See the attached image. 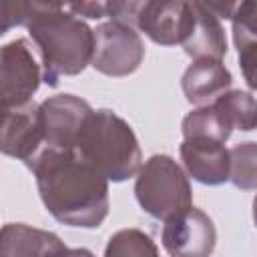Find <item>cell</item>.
I'll return each instance as SVG.
<instances>
[{"instance_id": "10", "label": "cell", "mask_w": 257, "mask_h": 257, "mask_svg": "<svg viewBox=\"0 0 257 257\" xmlns=\"http://www.w3.org/2000/svg\"><path fill=\"white\" fill-rule=\"evenodd\" d=\"M46 147L40 104L28 102L18 108L2 110V141L4 155L24 161L26 165Z\"/></svg>"}, {"instance_id": "20", "label": "cell", "mask_w": 257, "mask_h": 257, "mask_svg": "<svg viewBox=\"0 0 257 257\" xmlns=\"http://www.w3.org/2000/svg\"><path fill=\"white\" fill-rule=\"evenodd\" d=\"M231 22H233V32L257 36V2L235 4Z\"/></svg>"}, {"instance_id": "7", "label": "cell", "mask_w": 257, "mask_h": 257, "mask_svg": "<svg viewBox=\"0 0 257 257\" xmlns=\"http://www.w3.org/2000/svg\"><path fill=\"white\" fill-rule=\"evenodd\" d=\"M193 2L169 0V2H137L133 14V28L145 32L153 42L161 46L183 44L193 28Z\"/></svg>"}, {"instance_id": "22", "label": "cell", "mask_w": 257, "mask_h": 257, "mask_svg": "<svg viewBox=\"0 0 257 257\" xmlns=\"http://www.w3.org/2000/svg\"><path fill=\"white\" fill-rule=\"evenodd\" d=\"M68 257H94V255H92V251H88V249H82V247H76V249H70V253H68Z\"/></svg>"}, {"instance_id": "8", "label": "cell", "mask_w": 257, "mask_h": 257, "mask_svg": "<svg viewBox=\"0 0 257 257\" xmlns=\"http://www.w3.org/2000/svg\"><path fill=\"white\" fill-rule=\"evenodd\" d=\"M161 241L171 257H209L215 249L217 231L205 211L191 207L165 221Z\"/></svg>"}, {"instance_id": "12", "label": "cell", "mask_w": 257, "mask_h": 257, "mask_svg": "<svg viewBox=\"0 0 257 257\" xmlns=\"http://www.w3.org/2000/svg\"><path fill=\"white\" fill-rule=\"evenodd\" d=\"M64 241L44 229L8 223L0 233V257H68Z\"/></svg>"}, {"instance_id": "17", "label": "cell", "mask_w": 257, "mask_h": 257, "mask_svg": "<svg viewBox=\"0 0 257 257\" xmlns=\"http://www.w3.org/2000/svg\"><path fill=\"white\" fill-rule=\"evenodd\" d=\"M104 257H159V249L149 233L131 227L110 235Z\"/></svg>"}, {"instance_id": "4", "label": "cell", "mask_w": 257, "mask_h": 257, "mask_svg": "<svg viewBox=\"0 0 257 257\" xmlns=\"http://www.w3.org/2000/svg\"><path fill=\"white\" fill-rule=\"evenodd\" d=\"M135 195L145 213L167 221L193 205V191L185 171L169 155H153L141 167Z\"/></svg>"}, {"instance_id": "6", "label": "cell", "mask_w": 257, "mask_h": 257, "mask_svg": "<svg viewBox=\"0 0 257 257\" xmlns=\"http://www.w3.org/2000/svg\"><path fill=\"white\" fill-rule=\"evenodd\" d=\"M34 46L26 38H16L2 46V88L0 102L2 110L18 108L32 102V94L38 90L42 80V64L34 56Z\"/></svg>"}, {"instance_id": "14", "label": "cell", "mask_w": 257, "mask_h": 257, "mask_svg": "<svg viewBox=\"0 0 257 257\" xmlns=\"http://www.w3.org/2000/svg\"><path fill=\"white\" fill-rule=\"evenodd\" d=\"M193 28L185 42L181 44L183 50L193 58H211V60H221L227 54V38L225 30L221 26L219 16L209 8V4L203 2H193Z\"/></svg>"}, {"instance_id": "1", "label": "cell", "mask_w": 257, "mask_h": 257, "mask_svg": "<svg viewBox=\"0 0 257 257\" xmlns=\"http://www.w3.org/2000/svg\"><path fill=\"white\" fill-rule=\"evenodd\" d=\"M48 213L70 227L94 229L108 215V179L74 149L44 147L28 165Z\"/></svg>"}, {"instance_id": "3", "label": "cell", "mask_w": 257, "mask_h": 257, "mask_svg": "<svg viewBox=\"0 0 257 257\" xmlns=\"http://www.w3.org/2000/svg\"><path fill=\"white\" fill-rule=\"evenodd\" d=\"M74 151L112 183H122L139 175L143 167L135 131L108 108H98L88 114Z\"/></svg>"}, {"instance_id": "13", "label": "cell", "mask_w": 257, "mask_h": 257, "mask_svg": "<svg viewBox=\"0 0 257 257\" xmlns=\"http://www.w3.org/2000/svg\"><path fill=\"white\" fill-rule=\"evenodd\" d=\"M231 82L233 76L229 68L221 60H211V58L193 60L181 78L185 98L197 106L213 104L219 96L229 92Z\"/></svg>"}, {"instance_id": "21", "label": "cell", "mask_w": 257, "mask_h": 257, "mask_svg": "<svg viewBox=\"0 0 257 257\" xmlns=\"http://www.w3.org/2000/svg\"><path fill=\"white\" fill-rule=\"evenodd\" d=\"M66 8L76 16L86 18H102L106 14V2H80V4H66Z\"/></svg>"}, {"instance_id": "2", "label": "cell", "mask_w": 257, "mask_h": 257, "mask_svg": "<svg viewBox=\"0 0 257 257\" xmlns=\"http://www.w3.org/2000/svg\"><path fill=\"white\" fill-rule=\"evenodd\" d=\"M22 26L34 42L48 86H56L60 76L80 74L92 62L94 30L66 4L26 2Z\"/></svg>"}, {"instance_id": "23", "label": "cell", "mask_w": 257, "mask_h": 257, "mask_svg": "<svg viewBox=\"0 0 257 257\" xmlns=\"http://www.w3.org/2000/svg\"><path fill=\"white\" fill-rule=\"evenodd\" d=\"M253 221H255V227H257V195L253 199Z\"/></svg>"}, {"instance_id": "11", "label": "cell", "mask_w": 257, "mask_h": 257, "mask_svg": "<svg viewBox=\"0 0 257 257\" xmlns=\"http://www.w3.org/2000/svg\"><path fill=\"white\" fill-rule=\"evenodd\" d=\"M183 167L195 181L217 187L229 181L231 157L223 143L211 139H185L179 147Z\"/></svg>"}, {"instance_id": "15", "label": "cell", "mask_w": 257, "mask_h": 257, "mask_svg": "<svg viewBox=\"0 0 257 257\" xmlns=\"http://www.w3.org/2000/svg\"><path fill=\"white\" fill-rule=\"evenodd\" d=\"M181 131L185 139H211L219 143H227L231 137V126L225 116L213 106H197L193 108L181 122Z\"/></svg>"}, {"instance_id": "19", "label": "cell", "mask_w": 257, "mask_h": 257, "mask_svg": "<svg viewBox=\"0 0 257 257\" xmlns=\"http://www.w3.org/2000/svg\"><path fill=\"white\" fill-rule=\"evenodd\" d=\"M233 42L237 46L241 74H243L247 86L257 90V36L233 32Z\"/></svg>"}, {"instance_id": "18", "label": "cell", "mask_w": 257, "mask_h": 257, "mask_svg": "<svg viewBox=\"0 0 257 257\" xmlns=\"http://www.w3.org/2000/svg\"><path fill=\"white\" fill-rule=\"evenodd\" d=\"M231 175L229 181L241 191H257V143L245 141L229 151Z\"/></svg>"}, {"instance_id": "9", "label": "cell", "mask_w": 257, "mask_h": 257, "mask_svg": "<svg viewBox=\"0 0 257 257\" xmlns=\"http://www.w3.org/2000/svg\"><path fill=\"white\" fill-rule=\"evenodd\" d=\"M92 112L90 104L74 94H56L40 102L44 141L50 149H74L84 120Z\"/></svg>"}, {"instance_id": "16", "label": "cell", "mask_w": 257, "mask_h": 257, "mask_svg": "<svg viewBox=\"0 0 257 257\" xmlns=\"http://www.w3.org/2000/svg\"><path fill=\"white\" fill-rule=\"evenodd\" d=\"M213 106L225 116L231 128L255 131L257 128V98L245 90H229L219 96Z\"/></svg>"}, {"instance_id": "5", "label": "cell", "mask_w": 257, "mask_h": 257, "mask_svg": "<svg viewBox=\"0 0 257 257\" xmlns=\"http://www.w3.org/2000/svg\"><path fill=\"white\" fill-rule=\"evenodd\" d=\"M145 58V44L137 28L122 22H102L94 28L92 68L106 76L133 74Z\"/></svg>"}]
</instances>
